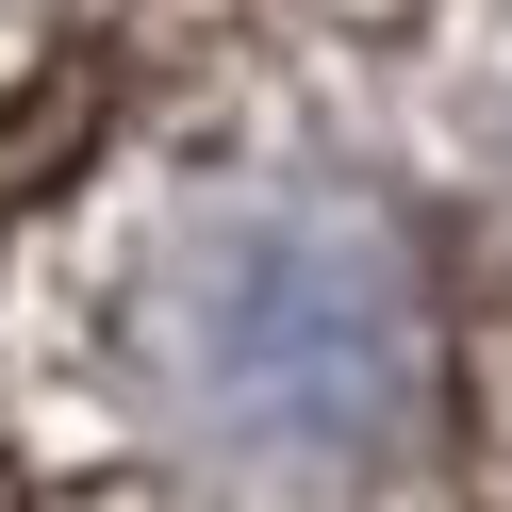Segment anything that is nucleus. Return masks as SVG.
Returning <instances> with one entry per match:
<instances>
[{"label":"nucleus","mask_w":512,"mask_h":512,"mask_svg":"<svg viewBox=\"0 0 512 512\" xmlns=\"http://www.w3.org/2000/svg\"><path fill=\"white\" fill-rule=\"evenodd\" d=\"M133 364L166 397V430L232 479H347L397 446L413 413V281L364 215L248 199L149 265Z\"/></svg>","instance_id":"nucleus-1"}]
</instances>
